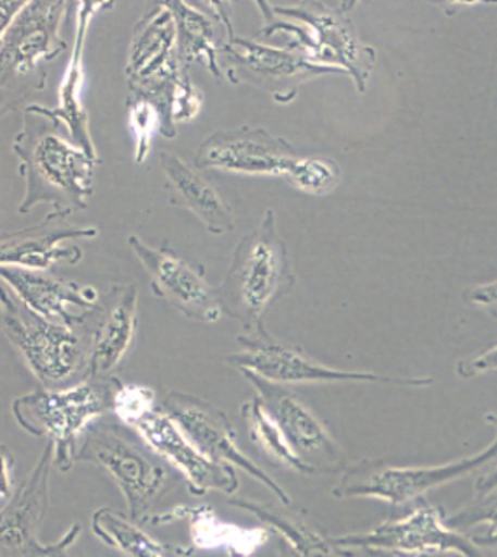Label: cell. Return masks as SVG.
<instances>
[{
  "instance_id": "cell-1",
  "label": "cell",
  "mask_w": 497,
  "mask_h": 557,
  "mask_svg": "<svg viewBox=\"0 0 497 557\" xmlns=\"http://www.w3.org/2000/svg\"><path fill=\"white\" fill-rule=\"evenodd\" d=\"M13 151L20 158V176L25 180L20 214L42 202L51 203L54 211H85L100 160L72 143L67 126L51 114L50 108L30 103L23 109V126L14 137Z\"/></svg>"
},
{
  "instance_id": "cell-2",
  "label": "cell",
  "mask_w": 497,
  "mask_h": 557,
  "mask_svg": "<svg viewBox=\"0 0 497 557\" xmlns=\"http://www.w3.org/2000/svg\"><path fill=\"white\" fill-rule=\"evenodd\" d=\"M263 14V36L283 32L287 48L301 51L312 62L341 69L364 94L375 65V50L363 45L347 18L356 2H298L293 5L256 2Z\"/></svg>"
},
{
  "instance_id": "cell-3",
  "label": "cell",
  "mask_w": 497,
  "mask_h": 557,
  "mask_svg": "<svg viewBox=\"0 0 497 557\" xmlns=\"http://www.w3.org/2000/svg\"><path fill=\"white\" fill-rule=\"evenodd\" d=\"M295 283L274 211H266L260 226L237 244L232 265L215 292L223 314L243 324L247 333H263L264 312L291 292Z\"/></svg>"
},
{
  "instance_id": "cell-4",
  "label": "cell",
  "mask_w": 497,
  "mask_h": 557,
  "mask_svg": "<svg viewBox=\"0 0 497 557\" xmlns=\"http://www.w3.org/2000/svg\"><path fill=\"white\" fill-rule=\"evenodd\" d=\"M116 377H88L62 389L41 387L13 401L16 423L28 435L46 438L54 447V467L67 473L76 465L83 436L112 412Z\"/></svg>"
},
{
  "instance_id": "cell-5",
  "label": "cell",
  "mask_w": 497,
  "mask_h": 557,
  "mask_svg": "<svg viewBox=\"0 0 497 557\" xmlns=\"http://www.w3.org/2000/svg\"><path fill=\"white\" fill-rule=\"evenodd\" d=\"M2 332L48 389H62L90 377V347L83 329L42 320L10 289H0Z\"/></svg>"
},
{
  "instance_id": "cell-6",
  "label": "cell",
  "mask_w": 497,
  "mask_h": 557,
  "mask_svg": "<svg viewBox=\"0 0 497 557\" xmlns=\"http://www.w3.org/2000/svg\"><path fill=\"white\" fill-rule=\"evenodd\" d=\"M71 2L27 0L10 27L0 36V82L2 114L13 111L28 91L42 90L46 63L67 50L60 36Z\"/></svg>"
},
{
  "instance_id": "cell-7",
  "label": "cell",
  "mask_w": 497,
  "mask_h": 557,
  "mask_svg": "<svg viewBox=\"0 0 497 557\" xmlns=\"http://www.w3.org/2000/svg\"><path fill=\"white\" fill-rule=\"evenodd\" d=\"M125 424L97 421L83 436L77 449L76 463H90L102 468L116 482L134 521H142L149 508L172 485V476L144 444L134 441Z\"/></svg>"
},
{
  "instance_id": "cell-8",
  "label": "cell",
  "mask_w": 497,
  "mask_h": 557,
  "mask_svg": "<svg viewBox=\"0 0 497 557\" xmlns=\"http://www.w3.org/2000/svg\"><path fill=\"white\" fill-rule=\"evenodd\" d=\"M497 428V419L488 418ZM497 458V435L485 449L468 458L435 467H395V465L359 463L347 468L333 495L336 498H370L403 507L430 491L459 481Z\"/></svg>"
},
{
  "instance_id": "cell-9",
  "label": "cell",
  "mask_w": 497,
  "mask_h": 557,
  "mask_svg": "<svg viewBox=\"0 0 497 557\" xmlns=\"http://www.w3.org/2000/svg\"><path fill=\"white\" fill-rule=\"evenodd\" d=\"M240 351L226 358L240 372L254 373L264 381L278 386L286 384H335V382H358V384H390L403 387H430L431 377H401L381 375L361 370H340L312 360L298 347L275 341L269 332L246 333L237 338Z\"/></svg>"
},
{
  "instance_id": "cell-10",
  "label": "cell",
  "mask_w": 497,
  "mask_h": 557,
  "mask_svg": "<svg viewBox=\"0 0 497 557\" xmlns=\"http://www.w3.org/2000/svg\"><path fill=\"white\" fill-rule=\"evenodd\" d=\"M340 550H368L401 557L450 554L457 557H487L482 548L448 524L438 508L422 504L395 521L382 522L373 530L333 536Z\"/></svg>"
},
{
  "instance_id": "cell-11",
  "label": "cell",
  "mask_w": 497,
  "mask_h": 557,
  "mask_svg": "<svg viewBox=\"0 0 497 557\" xmlns=\"http://www.w3.org/2000/svg\"><path fill=\"white\" fill-rule=\"evenodd\" d=\"M226 59L224 76L237 85L244 82L272 94L277 102H291L303 83L326 74H346L341 69L327 67L307 59L293 48H274L263 42L228 32L223 53Z\"/></svg>"
},
{
  "instance_id": "cell-12",
  "label": "cell",
  "mask_w": 497,
  "mask_h": 557,
  "mask_svg": "<svg viewBox=\"0 0 497 557\" xmlns=\"http://www.w3.org/2000/svg\"><path fill=\"white\" fill-rule=\"evenodd\" d=\"M162 407L171 413L175 423L183 428L184 433L194 441L207 458H211L215 463L243 470L256 482H260L266 490L272 491V495L284 507L291 505V496L287 495L283 485L244 453L238 444L237 430L223 410L198 396L179 392L166 393Z\"/></svg>"
},
{
  "instance_id": "cell-13",
  "label": "cell",
  "mask_w": 497,
  "mask_h": 557,
  "mask_svg": "<svg viewBox=\"0 0 497 557\" xmlns=\"http://www.w3.org/2000/svg\"><path fill=\"white\" fill-rule=\"evenodd\" d=\"M132 430L158 458L184 476L191 495L206 496L218 491L232 496L240 487L237 470L207 458L162 405L144 416Z\"/></svg>"
},
{
  "instance_id": "cell-14",
  "label": "cell",
  "mask_w": 497,
  "mask_h": 557,
  "mask_svg": "<svg viewBox=\"0 0 497 557\" xmlns=\"http://www.w3.org/2000/svg\"><path fill=\"white\" fill-rule=\"evenodd\" d=\"M128 246L148 272L154 297L162 298L189 320L215 323L221 320L218 292L207 283L202 267H195L169 246L151 248L139 235L128 237Z\"/></svg>"
},
{
  "instance_id": "cell-15",
  "label": "cell",
  "mask_w": 497,
  "mask_h": 557,
  "mask_svg": "<svg viewBox=\"0 0 497 557\" xmlns=\"http://www.w3.org/2000/svg\"><path fill=\"white\" fill-rule=\"evenodd\" d=\"M296 160L295 149L287 140L246 125L212 134L198 148L195 166L200 171L218 169L246 176L286 177Z\"/></svg>"
},
{
  "instance_id": "cell-16",
  "label": "cell",
  "mask_w": 497,
  "mask_h": 557,
  "mask_svg": "<svg viewBox=\"0 0 497 557\" xmlns=\"http://www.w3.org/2000/svg\"><path fill=\"white\" fill-rule=\"evenodd\" d=\"M54 467L53 444H46L36 467L2 505V557H41L53 544L41 540L48 505H50L51 468Z\"/></svg>"
},
{
  "instance_id": "cell-17",
  "label": "cell",
  "mask_w": 497,
  "mask_h": 557,
  "mask_svg": "<svg viewBox=\"0 0 497 557\" xmlns=\"http://www.w3.org/2000/svg\"><path fill=\"white\" fill-rule=\"evenodd\" d=\"M0 278L34 314L71 329H83L99 306L97 288L65 281L50 272L0 265Z\"/></svg>"
},
{
  "instance_id": "cell-18",
  "label": "cell",
  "mask_w": 497,
  "mask_h": 557,
  "mask_svg": "<svg viewBox=\"0 0 497 557\" xmlns=\"http://www.w3.org/2000/svg\"><path fill=\"white\" fill-rule=\"evenodd\" d=\"M71 212L51 211L41 223L5 232L0 243V265L48 272L57 263L77 265L83 260L79 246H67L69 240L95 238V226L72 225Z\"/></svg>"
},
{
  "instance_id": "cell-19",
  "label": "cell",
  "mask_w": 497,
  "mask_h": 557,
  "mask_svg": "<svg viewBox=\"0 0 497 557\" xmlns=\"http://www.w3.org/2000/svg\"><path fill=\"white\" fill-rule=\"evenodd\" d=\"M139 288L125 284L112 288L85 324L90 347V377H114L137 332Z\"/></svg>"
},
{
  "instance_id": "cell-20",
  "label": "cell",
  "mask_w": 497,
  "mask_h": 557,
  "mask_svg": "<svg viewBox=\"0 0 497 557\" xmlns=\"http://www.w3.org/2000/svg\"><path fill=\"white\" fill-rule=\"evenodd\" d=\"M207 10L181 0H165L171 10L177 34V57L184 67L194 63H203L215 79H223L224 67L221 63L224 41L232 23L229 2H202Z\"/></svg>"
},
{
  "instance_id": "cell-21",
  "label": "cell",
  "mask_w": 497,
  "mask_h": 557,
  "mask_svg": "<svg viewBox=\"0 0 497 557\" xmlns=\"http://www.w3.org/2000/svg\"><path fill=\"white\" fill-rule=\"evenodd\" d=\"M244 377L254 386L270 416L277 421L287 441L298 450L301 458H321L326 463L340 461V445L336 444L326 424L312 410L274 382L264 381L254 373L243 372ZM310 463V461H309ZM319 468V467H318Z\"/></svg>"
},
{
  "instance_id": "cell-22",
  "label": "cell",
  "mask_w": 497,
  "mask_h": 557,
  "mask_svg": "<svg viewBox=\"0 0 497 557\" xmlns=\"http://www.w3.org/2000/svg\"><path fill=\"white\" fill-rule=\"evenodd\" d=\"M179 521L188 522L191 539V547L186 548L188 556L195 550L221 548L226 553V557H251L272 536V531L264 527L243 528L221 521L209 505H179L163 513H148L140 522H148L151 527H165Z\"/></svg>"
},
{
  "instance_id": "cell-23",
  "label": "cell",
  "mask_w": 497,
  "mask_h": 557,
  "mask_svg": "<svg viewBox=\"0 0 497 557\" xmlns=\"http://www.w3.org/2000/svg\"><path fill=\"white\" fill-rule=\"evenodd\" d=\"M114 2L103 0H83L77 2L76 30H74V50H72L71 62L63 76L62 86L59 91V106L51 108V114L67 126L69 135L74 145L85 149L86 153L100 160L94 137L90 132V116L86 111L83 100V88H85V48L90 30L91 22L99 11L109 10Z\"/></svg>"
},
{
  "instance_id": "cell-24",
  "label": "cell",
  "mask_w": 497,
  "mask_h": 557,
  "mask_svg": "<svg viewBox=\"0 0 497 557\" xmlns=\"http://www.w3.org/2000/svg\"><path fill=\"white\" fill-rule=\"evenodd\" d=\"M177 65L183 63L177 57L174 16L165 2H157L144 13L132 34L126 60L128 88L149 82Z\"/></svg>"
},
{
  "instance_id": "cell-25",
  "label": "cell",
  "mask_w": 497,
  "mask_h": 557,
  "mask_svg": "<svg viewBox=\"0 0 497 557\" xmlns=\"http://www.w3.org/2000/svg\"><path fill=\"white\" fill-rule=\"evenodd\" d=\"M163 172L175 194L183 198L184 206L197 214L206 228L214 235L228 234L235 228L234 214L218 189L177 154L163 151L160 154Z\"/></svg>"
},
{
  "instance_id": "cell-26",
  "label": "cell",
  "mask_w": 497,
  "mask_h": 557,
  "mask_svg": "<svg viewBox=\"0 0 497 557\" xmlns=\"http://www.w3.org/2000/svg\"><path fill=\"white\" fill-rule=\"evenodd\" d=\"M228 504L263 522V527L283 540L295 557H341L344 553L333 544L332 539L321 535L309 522L283 508L240 496L229 498Z\"/></svg>"
},
{
  "instance_id": "cell-27",
  "label": "cell",
  "mask_w": 497,
  "mask_h": 557,
  "mask_svg": "<svg viewBox=\"0 0 497 557\" xmlns=\"http://www.w3.org/2000/svg\"><path fill=\"white\" fill-rule=\"evenodd\" d=\"M91 531L103 544L126 557H166V553L188 556L186 548L162 544L144 531L139 521L111 507L99 508L91 517Z\"/></svg>"
},
{
  "instance_id": "cell-28",
  "label": "cell",
  "mask_w": 497,
  "mask_h": 557,
  "mask_svg": "<svg viewBox=\"0 0 497 557\" xmlns=\"http://www.w3.org/2000/svg\"><path fill=\"white\" fill-rule=\"evenodd\" d=\"M243 416L251 441L272 461L300 475H315L321 472L315 465L309 463L298 455V450L293 447L291 442L287 441L277 421L270 416L260 396H252L251 400L243 405Z\"/></svg>"
},
{
  "instance_id": "cell-29",
  "label": "cell",
  "mask_w": 497,
  "mask_h": 557,
  "mask_svg": "<svg viewBox=\"0 0 497 557\" xmlns=\"http://www.w3.org/2000/svg\"><path fill=\"white\" fill-rule=\"evenodd\" d=\"M286 180L303 194L326 195L338 185L340 169L330 158L298 157Z\"/></svg>"
},
{
  "instance_id": "cell-30",
  "label": "cell",
  "mask_w": 497,
  "mask_h": 557,
  "mask_svg": "<svg viewBox=\"0 0 497 557\" xmlns=\"http://www.w3.org/2000/svg\"><path fill=\"white\" fill-rule=\"evenodd\" d=\"M128 108V122H131L132 131L135 135V163L146 162L151 151L152 137L162 131V120L157 109L148 100L139 99V97H128L126 102Z\"/></svg>"
},
{
  "instance_id": "cell-31",
  "label": "cell",
  "mask_w": 497,
  "mask_h": 557,
  "mask_svg": "<svg viewBox=\"0 0 497 557\" xmlns=\"http://www.w3.org/2000/svg\"><path fill=\"white\" fill-rule=\"evenodd\" d=\"M158 396L154 389L140 384H123L120 382L116 395H114V407L112 413L116 416L120 423L126 428H134L144 416L158 409Z\"/></svg>"
},
{
  "instance_id": "cell-32",
  "label": "cell",
  "mask_w": 497,
  "mask_h": 557,
  "mask_svg": "<svg viewBox=\"0 0 497 557\" xmlns=\"http://www.w3.org/2000/svg\"><path fill=\"white\" fill-rule=\"evenodd\" d=\"M447 521L459 531L473 527H487L488 531H497V490L482 496L475 505L448 517Z\"/></svg>"
},
{
  "instance_id": "cell-33",
  "label": "cell",
  "mask_w": 497,
  "mask_h": 557,
  "mask_svg": "<svg viewBox=\"0 0 497 557\" xmlns=\"http://www.w3.org/2000/svg\"><path fill=\"white\" fill-rule=\"evenodd\" d=\"M494 372H497V346L475 356V358H468V360L457 363V373L464 379L479 377L484 373Z\"/></svg>"
},
{
  "instance_id": "cell-34",
  "label": "cell",
  "mask_w": 497,
  "mask_h": 557,
  "mask_svg": "<svg viewBox=\"0 0 497 557\" xmlns=\"http://www.w3.org/2000/svg\"><path fill=\"white\" fill-rule=\"evenodd\" d=\"M16 463H14L13 455L10 449L2 445V490H0V502L2 505L10 502L14 491L18 490L16 485Z\"/></svg>"
},
{
  "instance_id": "cell-35",
  "label": "cell",
  "mask_w": 497,
  "mask_h": 557,
  "mask_svg": "<svg viewBox=\"0 0 497 557\" xmlns=\"http://www.w3.org/2000/svg\"><path fill=\"white\" fill-rule=\"evenodd\" d=\"M464 300L471 306L497 309V278L493 283L480 284L464 293Z\"/></svg>"
},
{
  "instance_id": "cell-36",
  "label": "cell",
  "mask_w": 497,
  "mask_h": 557,
  "mask_svg": "<svg viewBox=\"0 0 497 557\" xmlns=\"http://www.w3.org/2000/svg\"><path fill=\"white\" fill-rule=\"evenodd\" d=\"M79 535H82V527L76 522V524H72V527L63 533L62 539L53 542V547H51L50 553H46L45 556L41 557H69V548L76 544Z\"/></svg>"
},
{
  "instance_id": "cell-37",
  "label": "cell",
  "mask_w": 497,
  "mask_h": 557,
  "mask_svg": "<svg viewBox=\"0 0 497 557\" xmlns=\"http://www.w3.org/2000/svg\"><path fill=\"white\" fill-rule=\"evenodd\" d=\"M27 0H14V2H0V32L5 30L10 27L14 18L18 16L20 11L25 8Z\"/></svg>"
},
{
  "instance_id": "cell-38",
  "label": "cell",
  "mask_w": 497,
  "mask_h": 557,
  "mask_svg": "<svg viewBox=\"0 0 497 557\" xmlns=\"http://www.w3.org/2000/svg\"><path fill=\"white\" fill-rule=\"evenodd\" d=\"M497 490V465L496 467L487 473V475L482 476L479 482H476V491H479L480 496L488 495V493H493V491Z\"/></svg>"
},
{
  "instance_id": "cell-39",
  "label": "cell",
  "mask_w": 497,
  "mask_h": 557,
  "mask_svg": "<svg viewBox=\"0 0 497 557\" xmlns=\"http://www.w3.org/2000/svg\"><path fill=\"white\" fill-rule=\"evenodd\" d=\"M471 540H473L480 548H496L497 550V531H487L484 535H476Z\"/></svg>"
},
{
  "instance_id": "cell-40",
  "label": "cell",
  "mask_w": 497,
  "mask_h": 557,
  "mask_svg": "<svg viewBox=\"0 0 497 557\" xmlns=\"http://www.w3.org/2000/svg\"><path fill=\"white\" fill-rule=\"evenodd\" d=\"M453 557H457V556H453Z\"/></svg>"
}]
</instances>
